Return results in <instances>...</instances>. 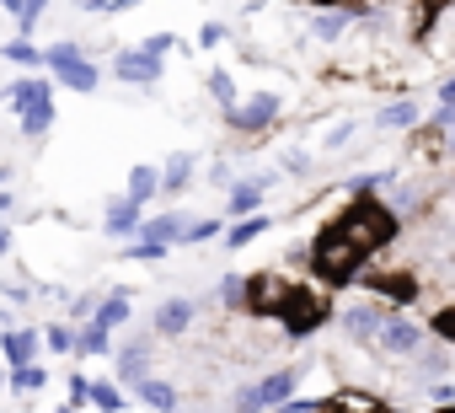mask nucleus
<instances>
[{"label": "nucleus", "instance_id": "30", "mask_svg": "<svg viewBox=\"0 0 455 413\" xmlns=\"http://www.w3.org/2000/svg\"><path fill=\"white\" fill-rule=\"evenodd\" d=\"M86 402H97L102 413H118V408H124V392H118V386H97V381H92V397H86Z\"/></svg>", "mask_w": 455, "mask_h": 413}, {"label": "nucleus", "instance_id": "41", "mask_svg": "<svg viewBox=\"0 0 455 413\" xmlns=\"http://www.w3.org/2000/svg\"><path fill=\"white\" fill-rule=\"evenodd\" d=\"M6 247H12V226L0 221V258H6Z\"/></svg>", "mask_w": 455, "mask_h": 413}, {"label": "nucleus", "instance_id": "31", "mask_svg": "<svg viewBox=\"0 0 455 413\" xmlns=\"http://www.w3.org/2000/svg\"><path fill=\"white\" fill-rule=\"evenodd\" d=\"M44 344H49V349H54V354H70V349H76V333H70V328H65V322H54V328H49V333H44Z\"/></svg>", "mask_w": 455, "mask_h": 413}, {"label": "nucleus", "instance_id": "36", "mask_svg": "<svg viewBox=\"0 0 455 413\" xmlns=\"http://www.w3.org/2000/svg\"><path fill=\"white\" fill-rule=\"evenodd\" d=\"M172 247H150V242H134L129 247V258H140V263H156V258H166Z\"/></svg>", "mask_w": 455, "mask_h": 413}, {"label": "nucleus", "instance_id": "37", "mask_svg": "<svg viewBox=\"0 0 455 413\" xmlns=\"http://www.w3.org/2000/svg\"><path fill=\"white\" fill-rule=\"evenodd\" d=\"M86 397H92V381H86V376H70V402H65V408H81Z\"/></svg>", "mask_w": 455, "mask_h": 413}, {"label": "nucleus", "instance_id": "17", "mask_svg": "<svg viewBox=\"0 0 455 413\" xmlns=\"http://www.w3.org/2000/svg\"><path fill=\"white\" fill-rule=\"evenodd\" d=\"M380 322H386V312H380V306H354V312L343 317V328H348L354 338H364V344L380 333Z\"/></svg>", "mask_w": 455, "mask_h": 413}, {"label": "nucleus", "instance_id": "22", "mask_svg": "<svg viewBox=\"0 0 455 413\" xmlns=\"http://www.w3.org/2000/svg\"><path fill=\"white\" fill-rule=\"evenodd\" d=\"M145 360H150V344H129L118 354V376L124 381H145Z\"/></svg>", "mask_w": 455, "mask_h": 413}, {"label": "nucleus", "instance_id": "4", "mask_svg": "<svg viewBox=\"0 0 455 413\" xmlns=\"http://www.w3.org/2000/svg\"><path fill=\"white\" fill-rule=\"evenodd\" d=\"M274 317L284 322V333L290 338H311L327 317H332V306H327V296H316V290H306V285H284V296H279V306H274Z\"/></svg>", "mask_w": 455, "mask_h": 413}, {"label": "nucleus", "instance_id": "32", "mask_svg": "<svg viewBox=\"0 0 455 413\" xmlns=\"http://www.w3.org/2000/svg\"><path fill=\"white\" fill-rule=\"evenodd\" d=\"M44 6H49V0H22V6H17V22H22V38L38 28V17H44Z\"/></svg>", "mask_w": 455, "mask_h": 413}, {"label": "nucleus", "instance_id": "11", "mask_svg": "<svg viewBox=\"0 0 455 413\" xmlns=\"http://www.w3.org/2000/svg\"><path fill=\"white\" fill-rule=\"evenodd\" d=\"M370 290L386 296V301H396V306H407V301H418V274H407V269H396V274H370Z\"/></svg>", "mask_w": 455, "mask_h": 413}, {"label": "nucleus", "instance_id": "27", "mask_svg": "<svg viewBox=\"0 0 455 413\" xmlns=\"http://www.w3.org/2000/svg\"><path fill=\"white\" fill-rule=\"evenodd\" d=\"M76 349H81V354H108V349H113V344H108V328L92 322L86 333H76Z\"/></svg>", "mask_w": 455, "mask_h": 413}, {"label": "nucleus", "instance_id": "26", "mask_svg": "<svg viewBox=\"0 0 455 413\" xmlns=\"http://www.w3.org/2000/svg\"><path fill=\"white\" fill-rule=\"evenodd\" d=\"M44 381H49V376H44L38 360H33V365H12V386H17V392H38Z\"/></svg>", "mask_w": 455, "mask_h": 413}, {"label": "nucleus", "instance_id": "40", "mask_svg": "<svg viewBox=\"0 0 455 413\" xmlns=\"http://www.w3.org/2000/svg\"><path fill=\"white\" fill-rule=\"evenodd\" d=\"M434 402H439V408H450V402H455V386H450V381H439V386H434Z\"/></svg>", "mask_w": 455, "mask_h": 413}, {"label": "nucleus", "instance_id": "23", "mask_svg": "<svg viewBox=\"0 0 455 413\" xmlns=\"http://www.w3.org/2000/svg\"><path fill=\"white\" fill-rule=\"evenodd\" d=\"M140 397H145L150 408H161V413H172V408H177V392H172L166 381H156V376H145V381H140Z\"/></svg>", "mask_w": 455, "mask_h": 413}, {"label": "nucleus", "instance_id": "19", "mask_svg": "<svg viewBox=\"0 0 455 413\" xmlns=\"http://www.w3.org/2000/svg\"><path fill=\"white\" fill-rule=\"evenodd\" d=\"M6 360H12V365H33V360H38V333L12 328V333H6Z\"/></svg>", "mask_w": 455, "mask_h": 413}, {"label": "nucleus", "instance_id": "24", "mask_svg": "<svg viewBox=\"0 0 455 413\" xmlns=\"http://www.w3.org/2000/svg\"><path fill=\"white\" fill-rule=\"evenodd\" d=\"M380 124H386V129H412V124H418V102H412V97H407V102H391V108L380 113Z\"/></svg>", "mask_w": 455, "mask_h": 413}, {"label": "nucleus", "instance_id": "9", "mask_svg": "<svg viewBox=\"0 0 455 413\" xmlns=\"http://www.w3.org/2000/svg\"><path fill=\"white\" fill-rule=\"evenodd\" d=\"M193 317H198V301H188V296L161 301V306H156V333H161V338H182V333L193 328Z\"/></svg>", "mask_w": 455, "mask_h": 413}, {"label": "nucleus", "instance_id": "7", "mask_svg": "<svg viewBox=\"0 0 455 413\" xmlns=\"http://www.w3.org/2000/svg\"><path fill=\"white\" fill-rule=\"evenodd\" d=\"M274 118H279V97H274V92H258V97H247V102H231V124L247 129V134L268 129Z\"/></svg>", "mask_w": 455, "mask_h": 413}, {"label": "nucleus", "instance_id": "42", "mask_svg": "<svg viewBox=\"0 0 455 413\" xmlns=\"http://www.w3.org/2000/svg\"><path fill=\"white\" fill-rule=\"evenodd\" d=\"M6 177H12V166H0V188H6Z\"/></svg>", "mask_w": 455, "mask_h": 413}, {"label": "nucleus", "instance_id": "21", "mask_svg": "<svg viewBox=\"0 0 455 413\" xmlns=\"http://www.w3.org/2000/svg\"><path fill=\"white\" fill-rule=\"evenodd\" d=\"M258 198H263V182H231V204H225V210L242 221V215L258 210Z\"/></svg>", "mask_w": 455, "mask_h": 413}, {"label": "nucleus", "instance_id": "29", "mask_svg": "<svg viewBox=\"0 0 455 413\" xmlns=\"http://www.w3.org/2000/svg\"><path fill=\"white\" fill-rule=\"evenodd\" d=\"M209 97H214V102H225V108H231V102H236V81L225 76V70H214V76H209Z\"/></svg>", "mask_w": 455, "mask_h": 413}, {"label": "nucleus", "instance_id": "10", "mask_svg": "<svg viewBox=\"0 0 455 413\" xmlns=\"http://www.w3.org/2000/svg\"><path fill=\"white\" fill-rule=\"evenodd\" d=\"M284 296V279L279 274H258V279H242V306L247 312H274Z\"/></svg>", "mask_w": 455, "mask_h": 413}, {"label": "nucleus", "instance_id": "18", "mask_svg": "<svg viewBox=\"0 0 455 413\" xmlns=\"http://www.w3.org/2000/svg\"><path fill=\"white\" fill-rule=\"evenodd\" d=\"M92 322H97V328H108V333H113V328H124V322H129V290H113V296L97 306V317H92Z\"/></svg>", "mask_w": 455, "mask_h": 413}, {"label": "nucleus", "instance_id": "28", "mask_svg": "<svg viewBox=\"0 0 455 413\" xmlns=\"http://www.w3.org/2000/svg\"><path fill=\"white\" fill-rule=\"evenodd\" d=\"M348 22H354V12H322L316 17V38H338Z\"/></svg>", "mask_w": 455, "mask_h": 413}, {"label": "nucleus", "instance_id": "33", "mask_svg": "<svg viewBox=\"0 0 455 413\" xmlns=\"http://www.w3.org/2000/svg\"><path fill=\"white\" fill-rule=\"evenodd\" d=\"M140 49H145L150 60H166V54H172V33H145V44H140Z\"/></svg>", "mask_w": 455, "mask_h": 413}, {"label": "nucleus", "instance_id": "39", "mask_svg": "<svg viewBox=\"0 0 455 413\" xmlns=\"http://www.w3.org/2000/svg\"><path fill=\"white\" fill-rule=\"evenodd\" d=\"M434 333L450 338V333H455V312H439V317H434Z\"/></svg>", "mask_w": 455, "mask_h": 413}, {"label": "nucleus", "instance_id": "2", "mask_svg": "<svg viewBox=\"0 0 455 413\" xmlns=\"http://www.w3.org/2000/svg\"><path fill=\"white\" fill-rule=\"evenodd\" d=\"M364 263H370V258H364V253L338 231V226H327V231L316 237V247H311V269H316L327 285H348V279H359V274H364Z\"/></svg>", "mask_w": 455, "mask_h": 413}, {"label": "nucleus", "instance_id": "43", "mask_svg": "<svg viewBox=\"0 0 455 413\" xmlns=\"http://www.w3.org/2000/svg\"><path fill=\"white\" fill-rule=\"evenodd\" d=\"M0 381H6V376H0Z\"/></svg>", "mask_w": 455, "mask_h": 413}, {"label": "nucleus", "instance_id": "15", "mask_svg": "<svg viewBox=\"0 0 455 413\" xmlns=\"http://www.w3.org/2000/svg\"><path fill=\"white\" fill-rule=\"evenodd\" d=\"M54 76H60V81H65V86H70V92H97V81H102V76H97V65H92V60H70V65H60V70H54Z\"/></svg>", "mask_w": 455, "mask_h": 413}, {"label": "nucleus", "instance_id": "12", "mask_svg": "<svg viewBox=\"0 0 455 413\" xmlns=\"http://www.w3.org/2000/svg\"><path fill=\"white\" fill-rule=\"evenodd\" d=\"M182 226H188V221H182L177 210H161L156 221H145V237H140V242H150V247H172V242H182Z\"/></svg>", "mask_w": 455, "mask_h": 413}, {"label": "nucleus", "instance_id": "13", "mask_svg": "<svg viewBox=\"0 0 455 413\" xmlns=\"http://www.w3.org/2000/svg\"><path fill=\"white\" fill-rule=\"evenodd\" d=\"M263 231H268V215H242L231 231H225V247H231V253H242V247H252Z\"/></svg>", "mask_w": 455, "mask_h": 413}, {"label": "nucleus", "instance_id": "1", "mask_svg": "<svg viewBox=\"0 0 455 413\" xmlns=\"http://www.w3.org/2000/svg\"><path fill=\"white\" fill-rule=\"evenodd\" d=\"M332 226H338V231H343V237L364 253V258L396 242V215L386 210V204H375L370 193H354V204H348V210H343Z\"/></svg>", "mask_w": 455, "mask_h": 413}, {"label": "nucleus", "instance_id": "5", "mask_svg": "<svg viewBox=\"0 0 455 413\" xmlns=\"http://www.w3.org/2000/svg\"><path fill=\"white\" fill-rule=\"evenodd\" d=\"M290 392H295V370H274V376H263V381H252V386H242V392H236V413L284 408V402H290Z\"/></svg>", "mask_w": 455, "mask_h": 413}, {"label": "nucleus", "instance_id": "38", "mask_svg": "<svg viewBox=\"0 0 455 413\" xmlns=\"http://www.w3.org/2000/svg\"><path fill=\"white\" fill-rule=\"evenodd\" d=\"M198 44H204V49H214V44H225V28H220V22H209V28L198 33Z\"/></svg>", "mask_w": 455, "mask_h": 413}, {"label": "nucleus", "instance_id": "6", "mask_svg": "<svg viewBox=\"0 0 455 413\" xmlns=\"http://www.w3.org/2000/svg\"><path fill=\"white\" fill-rule=\"evenodd\" d=\"M375 344H380V354H391V360H418V354H423V328L407 322V317H386L380 333H375Z\"/></svg>", "mask_w": 455, "mask_h": 413}, {"label": "nucleus", "instance_id": "3", "mask_svg": "<svg viewBox=\"0 0 455 413\" xmlns=\"http://www.w3.org/2000/svg\"><path fill=\"white\" fill-rule=\"evenodd\" d=\"M6 97L17 102V118H22V134H49V124H54V81H44V76H22V81H12L6 86Z\"/></svg>", "mask_w": 455, "mask_h": 413}, {"label": "nucleus", "instance_id": "8", "mask_svg": "<svg viewBox=\"0 0 455 413\" xmlns=\"http://www.w3.org/2000/svg\"><path fill=\"white\" fill-rule=\"evenodd\" d=\"M113 76L129 81V86H156L161 81V60H150L145 49H124V54H113Z\"/></svg>", "mask_w": 455, "mask_h": 413}, {"label": "nucleus", "instance_id": "35", "mask_svg": "<svg viewBox=\"0 0 455 413\" xmlns=\"http://www.w3.org/2000/svg\"><path fill=\"white\" fill-rule=\"evenodd\" d=\"M220 301H225V306H242V279H236V274L220 279Z\"/></svg>", "mask_w": 455, "mask_h": 413}, {"label": "nucleus", "instance_id": "14", "mask_svg": "<svg viewBox=\"0 0 455 413\" xmlns=\"http://www.w3.org/2000/svg\"><path fill=\"white\" fill-rule=\"evenodd\" d=\"M156 188H161V172L156 166H129V193L124 198H134L140 210H145V204L156 198Z\"/></svg>", "mask_w": 455, "mask_h": 413}, {"label": "nucleus", "instance_id": "16", "mask_svg": "<svg viewBox=\"0 0 455 413\" xmlns=\"http://www.w3.org/2000/svg\"><path fill=\"white\" fill-rule=\"evenodd\" d=\"M193 166H198V161H193L188 150H172V156H166V166H161V188H172V193H177V188H188V182H193Z\"/></svg>", "mask_w": 455, "mask_h": 413}, {"label": "nucleus", "instance_id": "34", "mask_svg": "<svg viewBox=\"0 0 455 413\" xmlns=\"http://www.w3.org/2000/svg\"><path fill=\"white\" fill-rule=\"evenodd\" d=\"M209 237H220V221H193V226H182V242H209Z\"/></svg>", "mask_w": 455, "mask_h": 413}, {"label": "nucleus", "instance_id": "20", "mask_svg": "<svg viewBox=\"0 0 455 413\" xmlns=\"http://www.w3.org/2000/svg\"><path fill=\"white\" fill-rule=\"evenodd\" d=\"M108 231H113V237H129V231H140V204H134V198H118L113 210H108Z\"/></svg>", "mask_w": 455, "mask_h": 413}, {"label": "nucleus", "instance_id": "25", "mask_svg": "<svg viewBox=\"0 0 455 413\" xmlns=\"http://www.w3.org/2000/svg\"><path fill=\"white\" fill-rule=\"evenodd\" d=\"M6 60H12V65H28V70H38V65H44V49H33L28 38H12V44H6Z\"/></svg>", "mask_w": 455, "mask_h": 413}]
</instances>
